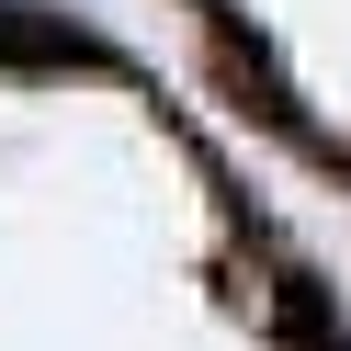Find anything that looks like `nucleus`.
Masks as SVG:
<instances>
[{"label": "nucleus", "mask_w": 351, "mask_h": 351, "mask_svg": "<svg viewBox=\"0 0 351 351\" xmlns=\"http://www.w3.org/2000/svg\"><path fill=\"white\" fill-rule=\"evenodd\" d=\"M0 57H91L69 23H23V0H0Z\"/></svg>", "instance_id": "f257e3e1"}]
</instances>
